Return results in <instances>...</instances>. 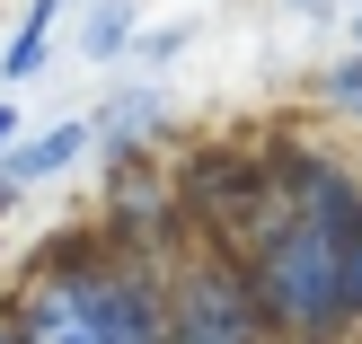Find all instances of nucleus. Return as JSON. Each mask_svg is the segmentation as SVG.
Wrapping results in <instances>:
<instances>
[{
    "label": "nucleus",
    "mask_w": 362,
    "mask_h": 344,
    "mask_svg": "<svg viewBox=\"0 0 362 344\" xmlns=\"http://www.w3.org/2000/svg\"><path fill=\"white\" fill-rule=\"evenodd\" d=\"M257 309L283 318V327H327L345 318V239L336 230H310V221H283L257 256Z\"/></svg>",
    "instance_id": "obj_2"
},
{
    "label": "nucleus",
    "mask_w": 362,
    "mask_h": 344,
    "mask_svg": "<svg viewBox=\"0 0 362 344\" xmlns=\"http://www.w3.org/2000/svg\"><path fill=\"white\" fill-rule=\"evenodd\" d=\"M177 45H186V27H159V35H141V62H168Z\"/></svg>",
    "instance_id": "obj_10"
},
{
    "label": "nucleus",
    "mask_w": 362,
    "mask_h": 344,
    "mask_svg": "<svg viewBox=\"0 0 362 344\" xmlns=\"http://www.w3.org/2000/svg\"><path fill=\"white\" fill-rule=\"evenodd\" d=\"M257 292L247 283H230V274H194V292L177 300V318H168V344H257Z\"/></svg>",
    "instance_id": "obj_3"
},
{
    "label": "nucleus",
    "mask_w": 362,
    "mask_h": 344,
    "mask_svg": "<svg viewBox=\"0 0 362 344\" xmlns=\"http://www.w3.org/2000/svg\"><path fill=\"white\" fill-rule=\"evenodd\" d=\"M327 97L345 106V115H362V53H354V62H336V71H327Z\"/></svg>",
    "instance_id": "obj_8"
},
{
    "label": "nucleus",
    "mask_w": 362,
    "mask_h": 344,
    "mask_svg": "<svg viewBox=\"0 0 362 344\" xmlns=\"http://www.w3.org/2000/svg\"><path fill=\"white\" fill-rule=\"evenodd\" d=\"M362 309V230H354V239H345V318Z\"/></svg>",
    "instance_id": "obj_9"
},
{
    "label": "nucleus",
    "mask_w": 362,
    "mask_h": 344,
    "mask_svg": "<svg viewBox=\"0 0 362 344\" xmlns=\"http://www.w3.org/2000/svg\"><path fill=\"white\" fill-rule=\"evenodd\" d=\"M9 133H18V106H9V97H0V150H9Z\"/></svg>",
    "instance_id": "obj_11"
},
{
    "label": "nucleus",
    "mask_w": 362,
    "mask_h": 344,
    "mask_svg": "<svg viewBox=\"0 0 362 344\" xmlns=\"http://www.w3.org/2000/svg\"><path fill=\"white\" fill-rule=\"evenodd\" d=\"M124 45H133V9H124V0H98V9H88V62H115Z\"/></svg>",
    "instance_id": "obj_6"
},
{
    "label": "nucleus",
    "mask_w": 362,
    "mask_h": 344,
    "mask_svg": "<svg viewBox=\"0 0 362 344\" xmlns=\"http://www.w3.org/2000/svg\"><path fill=\"white\" fill-rule=\"evenodd\" d=\"M88 150V124H53V133H35L27 150L9 159V186H35V177H62L71 159Z\"/></svg>",
    "instance_id": "obj_4"
},
{
    "label": "nucleus",
    "mask_w": 362,
    "mask_h": 344,
    "mask_svg": "<svg viewBox=\"0 0 362 344\" xmlns=\"http://www.w3.org/2000/svg\"><path fill=\"white\" fill-rule=\"evenodd\" d=\"M98 124H106V150H133V141L151 133V97H115Z\"/></svg>",
    "instance_id": "obj_7"
},
{
    "label": "nucleus",
    "mask_w": 362,
    "mask_h": 344,
    "mask_svg": "<svg viewBox=\"0 0 362 344\" xmlns=\"http://www.w3.org/2000/svg\"><path fill=\"white\" fill-rule=\"evenodd\" d=\"M9 203H18V186H9V177H0V212H9Z\"/></svg>",
    "instance_id": "obj_12"
},
{
    "label": "nucleus",
    "mask_w": 362,
    "mask_h": 344,
    "mask_svg": "<svg viewBox=\"0 0 362 344\" xmlns=\"http://www.w3.org/2000/svg\"><path fill=\"white\" fill-rule=\"evenodd\" d=\"M9 327L27 344H168V309L124 265H53L18 292Z\"/></svg>",
    "instance_id": "obj_1"
},
{
    "label": "nucleus",
    "mask_w": 362,
    "mask_h": 344,
    "mask_svg": "<svg viewBox=\"0 0 362 344\" xmlns=\"http://www.w3.org/2000/svg\"><path fill=\"white\" fill-rule=\"evenodd\" d=\"M53 9H62V0H35V9H27V27H18V35H9V53H0V80H35V71H45Z\"/></svg>",
    "instance_id": "obj_5"
},
{
    "label": "nucleus",
    "mask_w": 362,
    "mask_h": 344,
    "mask_svg": "<svg viewBox=\"0 0 362 344\" xmlns=\"http://www.w3.org/2000/svg\"><path fill=\"white\" fill-rule=\"evenodd\" d=\"M0 344H27V336H18V327H9V318H0Z\"/></svg>",
    "instance_id": "obj_13"
}]
</instances>
